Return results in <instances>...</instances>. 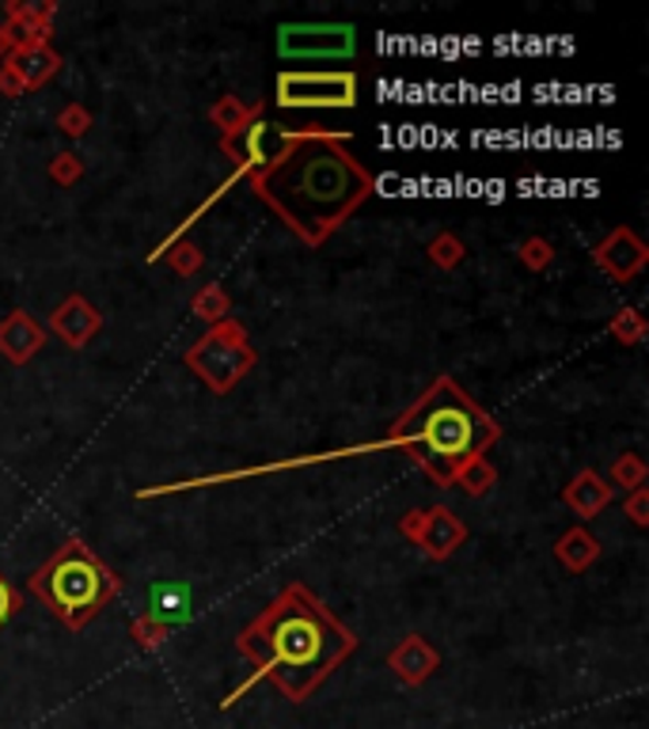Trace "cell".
Masks as SVG:
<instances>
[{"label": "cell", "mask_w": 649, "mask_h": 729, "mask_svg": "<svg viewBox=\"0 0 649 729\" xmlns=\"http://www.w3.org/2000/svg\"><path fill=\"white\" fill-rule=\"evenodd\" d=\"M353 646L358 638L338 627L323 612V604L308 597L305 589H289L286 597H278L262 612V619H255V627H247L239 638V650L255 661V677L247 684L270 677L292 704H305L319 684L331 677L334 665L353 654Z\"/></svg>", "instance_id": "6da1fadb"}, {"label": "cell", "mask_w": 649, "mask_h": 729, "mask_svg": "<svg viewBox=\"0 0 649 729\" xmlns=\"http://www.w3.org/2000/svg\"><path fill=\"white\" fill-rule=\"evenodd\" d=\"M31 589L65 619L69 627H84L106 597V574L80 544H69L58 558L31 577Z\"/></svg>", "instance_id": "277c9868"}, {"label": "cell", "mask_w": 649, "mask_h": 729, "mask_svg": "<svg viewBox=\"0 0 649 729\" xmlns=\"http://www.w3.org/2000/svg\"><path fill=\"white\" fill-rule=\"evenodd\" d=\"M266 130L262 122H255V126H247L239 137L233 141V148H236V156L244 160V164H255V167H266L274 160V153L266 148Z\"/></svg>", "instance_id": "9c48e42d"}, {"label": "cell", "mask_w": 649, "mask_h": 729, "mask_svg": "<svg viewBox=\"0 0 649 729\" xmlns=\"http://www.w3.org/2000/svg\"><path fill=\"white\" fill-rule=\"evenodd\" d=\"M391 669H395L406 684H422L433 669H437V654H433L422 638H411V643H403L395 654H391Z\"/></svg>", "instance_id": "52a82bcc"}, {"label": "cell", "mask_w": 649, "mask_h": 729, "mask_svg": "<svg viewBox=\"0 0 649 729\" xmlns=\"http://www.w3.org/2000/svg\"><path fill=\"white\" fill-rule=\"evenodd\" d=\"M0 50H4V39H0Z\"/></svg>", "instance_id": "4fadbf2b"}, {"label": "cell", "mask_w": 649, "mask_h": 729, "mask_svg": "<svg viewBox=\"0 0 649 729\" xmlns=\"http://www.w3.org/2000/svg\"><path fill=\"white\" fill-rule=\"evenodd\" d=\"M153 608L159 619H183L186 616V593L172 589V585H156L153 589Z\"/></svg>", "instance_id": "8fae6325"}, {"label": "cell", "mask_w": 649, "mask_h": 729, "mask_svg": "<svg viewBox=\"0 0 649 729\" xmlns=\"http://www.w3.org/2000/svg\"><path fill=\"white\" fill-rule=\"evenodd\" d=\"M8 69H12L23 84H39V80H47L53 69H58V58H53L50 50H42V47H31V50H23L16 61H8Z\"/></svg>", "instance_id": "ba28073f"}, {"label": "cell", "mask_w": 649, "mask_h": 729, "mask_svg": "<svg viewBox=\"0 0 649 729\" xmlns=\"http://www.w3.org/2000/svg\"><path fill=\"white\" fill-rule=\"evenodd\" d=\"M58 327H61V331H65V339H69V342H76V346H80V342L87 339V335L95 331V316L87 312L84 300H69V305L58 312Z\"/></svg>", "instance_id": "30bf717a"}, {"label": "cell", "mask_w": 649, "mask_h": 729, "mask_svg": "<svg viewBox=\"0 0 649 729\" xmlns=\"http://www.w3.org/2000/svg\"><path fill=\"white\" fill-rule=\"evenodd\" d=\"M395 438L437 483H452L497 438V425L452 380H437L430 396L399 422Z\"/></svg>", "instance_id": "3957f363"}, {"label": "cell", "mask_w": 649, "mask_h": 729, "mask_svg": "<svg viewBox=\"0 0 649 729\" xmlns=\"http://www.w3.org/2000/svg\"><path fill=\"white\" fill-rule=\"evenodd\" d=\"M278 103L289 111H323V106L358 103V76L353 73H281Z\"/></svg>", "instance_id": "5b68a950"}, {"label": "cell", "mask_w": 649, "mask_h": 729, "mask_svg": "<svg viewBox=\"0 0 649 729\" xmlns=\"http://www.w3.org/2000/svg\"><path fill=\"white\" fill-rule=\"evenodd\" d=\"M12 612H16V597H12V589L4 585V577H0V624H4Z\"/></svg>", "instance_id": "7c38bea8"}, {"label": "cell", "mask_w": 649, "mask_h": 729, "mask_svg": "<svg viewBox=\"0 0 649 729\" xmlns=\"http://www.w3.org/2000/svg\"><path fill=\"white\" fill-rule=\"evenodd\" d=\"M255 191L278 209L292 233H300L308 244H323V236L372 191V179L342 145L308 137L289 141L255 175Z\"/></svg>", "instance_id": "7a4b0ae2"}, {"label": "cell", "mask_w": 649, "mask_h": 729, "mask_svg": "<svg viewBox=\"0 0 649 729\" xmlns=\"http://www.w3.org/2000/svg\"><path fill=\"white\" fill-rule=\"evenodd\" d=\"M358 34L350 23H289L278 31L281 58H353Z\"/></svg>", "instance_id": "8992f818"}]
</instances>
